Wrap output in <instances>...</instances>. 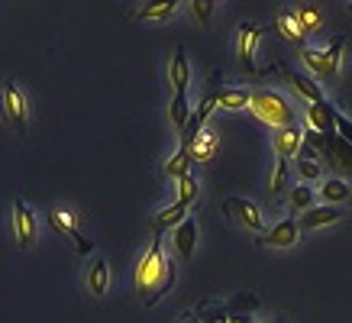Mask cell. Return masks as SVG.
I'll return each mask as SVG.
<instances>
[{
    "mask_svg": "<svg viewBox=\"0 0 352 323\" xmlns=\"http://www.w3.org/2000/svg\"><path fill=\"white\" fill-rule=\"evenodd\" d=\"M133 288H136L139 301L146 307H155V304L175 288V262L165 256V246H162V233L155 230L149 249L139 256L136 275H133Z\"/></svg>",
    "mask_w": 352,
    "mask_h": 323,
    "instance_id": "1",
    "label": "cell"
},
{
    "mask_svg": "<svg viewBox=\"0 0 352 323\" xmlns=\"http://www.w3.org/2000/svg\"><path fill=\"white\" fill-rule=\"evenodd\" d=\"M342 49H346V36H333L327 49H304V65L317 81H336L342 65Z\"/></svg>",
    "mask_w": 352,
    "mask_h": 323,
    "instance_id": "2",
    "label": "cell"
},
{
    "mask_svg": "<svg viewBox=\"0 0 352 323\" xmlns=\"http://www.w3.org/2000/svg\"><path fill=\"white\" fill-rule=\"evenodd\" d=\"M249 110H252V117L268 123L272 129H281V126H291V123H294L291 104L281 94H275V91H258V94H252Z\"/></svg>",
    "mask_w": 352,
    "mask_h": 323,
    "instance_id": "3",
    "label": "cell"
},
{
    "mask_svg": "<svg viewBox=\"0 0 352 323\" xmlns=\"http://www.w3.org/2000/svg\"><path fill=\"white\" fill-rule=\"evenodd\" d=\"M217 85H220V75L210 78V91L204 94V100L197 104V110L191 113V120H188V123H184V129L178 133V136H182V149H191L194 142H197V136L204 133V126H207L210 113H214L217 104H220V91H217Z\"/></svg>",
    "mask_w": 352,
    "mask_h": 323,
    "instance_id": "4",
    "label": "cell"
},
{
    "mask_svg": "<svg viewBox=\"0 0 352 323\" xmlns=\"http://www.w3.org/2000/svg\"><path fill=\"white\" fill-rule=\"evenodd\" d=\"M49 223L55 226V233L58 236H65L72 246H75L78 256H91V239H85V233H81V226H78V214L72 210V207H52L49 210Z\"/></svg>",
    "mask_w": 352,
    "mask_h": 323,
    "instance_id": "5",
    "label": "cell"
},
{
    "mask_svg": "<svg viewBox=\"0 0 352 323\" xmlns=\"http://www.w3.org/2000/svg\"><path fill=\"white\" fill-rule=\"evenodd\" d=\"M0 104H3L7 123H10L20 136H26V129H30V107H26V94H23V87L16 85V81H7V85H3Z\"/></svg>",
    "mask_w": 352,
    "mask_h": 323,
    "instance_id": "6",
    "label": "cell"
},
{
    "mask_svg": "<svg viewBox=\"0 0 352 323\" xmlns=\"http://www.w3.org/2000/svg\"><path fill=\"white\" fill-rule=\"evenodd\" d=\"M13 239L20 249H32L39 239V220L23 197H13Z\"/></svg>",
    "mask_w": 352,
    "mask_h": 323,
    "instance_id": "7",
    "label": "cell"
},
{
    "mask_svg": "<svg viewBox=\"0 0 352 323\" xmlns=\"http://www.w3.org/2000/svg\"><path fill=\"white\" fill-rule=\"evenodd\" d=\"M223 210L233 216V220H239L245 230L265 233V216H262V210H258L252 201H245V197H230V201L223 204Z\"/></svg>",
    "mask_w": 352,
    "mask_h": 323,
    "instance_id": "8",
    "label": "cell"
},
{
    "mask_svg": "<svg viewBox=\"0 0 352 323\" xmlns=\"http://www.w3.org/2000/svg\"><path fill=\"white\" fill-rule=\"evenodd\" d=\"M262 39L258 23H239V43H236V58L243 62L245 71H256V49Z\"/></svg>",
    "mask_w": 352,
    "mask_h": 323,
    "instance_id": "9",
    "label": "cell"
},
{
    "mask_svg": "<svg viewBox=\"0 0 352 323\" xmlns=\"http://www.w3.org/2000/svg\"><path fill=\"white\" fill-rule=\"evenodd\" d=\"M300 239V223L294 220V216H288V220H281V223H275L268 233H262V246H272V249H288L294 246Z\"/></svg>",
    "mask_w": 352,
    "mask_h": 323,
    "instance_id": "10",
    "label": "cell"
},
{
    "mask_svg": "<svg viewBox=\"0 0 352 323\" xmlns=\"http://www.w3.org/2000/svg\"><path fill=\"white\" fill-rule=\"evenodd\" d=\"M171 243H175V252L178 258H194V246H197V223H194V216L182 220V223L175 226V233H171Z\"/></svg>",
    "mask_w": 352,
    "mask_h": 323,
    "instance_id": "11",
    "label": "cell"
},
{
    "mask_svg": "<svg viewBox=\"0 0 352 323\" xmlns=\"http://www.w3.org/2000/svg\"><path fill=\"white\" fill-rule=\"evenodd\" d=\"M342 220V210L336 204H323V207H310L300 214V230H320V226H330V223H340Z\"/></svg>",
    "mask_w": 352,
    "mask_h": 323,
    "instance_id": "12",
    "label": "cell"
},
{
    "mask_svg": "<svg viewBox=\"0 0 352 323\" xmlns=\"http://www.w3.org/2000/svg\"><path fill=\"white\" fill-rule=\"evenodd\" d=\"M281 71H285V78H288L291 85H294V91H298V94L304 97L307 104H320V100H327V97H323V85H317V78L300 75V71H294V68H288V65H285Z\"/></svg>",
    "mask_w": 352,
    "mask_h": 323,
    "instance_id": "13",
    "label": "cell"
},
{
    "mask_svg": "<svg viewBox=\"0 0 352 323\" xmlns=\"http://www.w3.org/2000/svg\"><path fill=\"white\" fill-rule=\"evenodd\" d=\"M175 10H178V0H146L133 20L136 23H162V20H171Z\"/></svg>",
    "mask_w": 352,
    "mask_h": 323,
    "instance_id": "14",
    "label": "cell"
},
{
    "mask_svg": "<svg viewBox=\"0 0 352 323\" xmlns=\"http://www.w3.org/2000/svg\"><path fill=\"white\" fill-rule=\"evenodd\" d=\"M300 146H304V129H298L294 123H291V126H281L275 133V152L281 159H294L300 152Z\"/></svg>",
    "mask_w": 352,
    "mask_h": 323,
    "instance_id": "15",
    "label": "cell"
},
{
    "mask_svg": "<svg viewBox=\"0 0 352 323\" xmlns=\"http://www.w3.org/2000/svg\"><path fill=\"white\" fill-rule=\"evenodd\" d=\"M168 81L175 85V94H178V91H188V85H191V65H188V55H184L182 45H178L175 55H171Z\"/></svg>",
    "mask_w": 352,
    "mask_h": 323,
    "instance_id": "16",
    "label": "cell"
},
{
    "mask_svg": "<svg viewBox=\"0 0 352 323\" xmlns=\"http://www.w3.org/2000/svg\"><path fill=\"white\" fill-rule=\"evenodd\" d=\"M333 104L330 100H320V104H310L307 107V123L317 133H323V136H336V129H333Z\"/></svg>",
    "mask_w": 352,
    "mask_h": 323,
    "instance_id": "17",
    "label": "cell"
},
{
    "mask_svg": "<svg viewBox=\"0 0 352 323\" xmlns=\"http://www.w3.org/2000/svg\"><path fill=\"white\" fill-rule=\"evenodd\" d=\"M110 288V265L104 258H94L91 265H87V291L94 294V298H104Z\"/></svg>",
    "mask_w": 352,
    "mask_h": 323,
    "instance_id": "18",
    "label": "cell"
},
{
    "mask_svg": "<svg viewBox=\"0 0 352 323\" xmlns=\"http://www.w3.org/2000/svg\"><path fill=\"white\" fill-rule=\"evenodd\" d=\"M249 100H252V94H249L245 87H226V91H220V104H217V110H226V113L249 110Z\"/></svg>",
    "mask_w": 352,
    "mask_h": 323,
    "instance_id": "19",
    "label": "cell"
},
{
    "mask_svg": "<svg viewBox=\"0 0 352 323\" xmlns=\"http://www.w3.org/2000/svg\"><path fill=\"white\" fill-rule=\"evenodd\" d=\"M188 210H191L188 204H171V207H165V210H159V214H155V230H159V233L175 230L182 220H188Z\"/></svg>",
    "mask_w": 352,
    "mask_h": 323,
    "instance_id": "20",
    "label": "cell"
},
{
    "mask_svg": "<svg viewBox=\"0 0 352 323\" xmlns=\"http://www.w3.org/2000/svg\"><path fill=\"white\" fill-rule=\"evenodd\" d=\"M314 201H317V191H314L307 181H300L298 188H291V194H288V207L294 210V214L310 210V207H314Z\"/></svg>",
    "mask_w": 352,
    "mask_h": 323,
    "instance_id": "21",
    "label": "cell"
},
{
    "mask_svg": "<svg viewBox=\"0 0 352 323\" xmlns=\"http://www.w3.org/2000/svg\"><path fill=\"white\" fill-rule=\"evenodd\" d=\"M191 100H188V91H178L175 94V100H171V107H168V117H171V123H175V129L182 133L184 129V123L191 120Z\"/></svg>",
    "mask_w": 352,
    "mask_h": 323,
    "instance_id": "22",
    "label": "cell"
},
{
    "mask_svg": "<svg viewBox=\"0 0 352 323\" xmlns=\"http://www.w3.org/2000/svg\"><path fill=\"white\" fill-rule=\"evenodd\" d=\"M275 30L281 32V39H288V43H300V39H304L298 16H294V13H288V10L275 13Z\"/></svg>",
    "mask_w": 352,
    "mask_h": 323,
    "instance_id": "23",
    "label": "cell"
},
{
    "mask_svg": "<svg viewBox=\"0 0 352 323\" xmlns=\"http://www.w3.org/2000/svg\"><path fill=\"white\" fill-rule=\"evenodd\" d=\"M320 197L327 201V204H342V201H349L352 197V188L342 178H327L320 188Z\"/></svg>",
    "mask_w": 352,
    "mask_h": 323,
    "instance_id": "24",
    "label": "cell"
},
{
    "mask_svg": "<svg viewBox=\"0 0 352 323\" xmlns=\"http://www.w3.org/2000/svg\"><path fill=\"white\" fill-rule=\"evenodd\" d=\"M191 162H194V159H191V152H188V149H178L168 162H165V168H162V175H165V178H175V181H178L182 175L191 172Z\"/></svg>",
    "mask_w": 352,
    "mask_h": 323,
    "instance_id": "25",
    "label": "cell"
},
{
    "mask_svg": "<svg viewBox=\"0 0 352 323\" xmlns=\"http://www.w3.org/2000/svg\"><path fill=\"white\" fill-rule=\"evenodd\" d=\"M268 188H272V194H285L291 188V159H281V155H278L275 168H272V181H268Z\"/></svg>",
    "mask_w": 352,
    "mask_h": 323,
    "instance_id": "26",
    "label": "cell"
},
{
    "mask_svg": "<svg viewBox=\"0 0 352 323\" xmlns=\"http://www.w3.org/2000/svg\"><path fill=\"white\" fill-rule=\"evenodd\" d=\"M294 16H298V23H300V32L307 36V32H314V30H320L323 26V13L314 7V3H300L298 10H294Z\"/></svg>",
    "mask_w": 352,
    "mask_h": 323,
    "instance_id": "27",
    "label": "cell"
},
{
    "mask_svg": "<svg viewBox=\"0 0 352 323\" xmlns=\"http://www.w3.org/2000/svg\"><path fill=\"white\" fill-rule=\"evenodd\" d=\"M188 152H191V159H194V162H207V159H210V155L217 152V136L204 129L201 136H197V142H194V146H191Z\"/></svg>",
    "mask_w": 352,
    "mask_h": 323,
    "instance_id": "28",
    "label": "cell"
},
{
    "mask_svg": "<svg viewBox=\"0 0 352 323\" xmlns=\"http://www.w3.org/2000/svg\"><path fill=\"white\" fill-rule=\"evenodd\" d=\"M197 191H201V188H197V178H194L191 172L178 178V204H188V207H191L194 201H197Z\"/></svg>",
    "mask_w": 352,
    "mask_h": 323,
    "instance_id": "29",
    "label": "cell"
},
{
    "mask_svg": "<svg viewBox=\"0 0 352 323\" xmlns=\"http://www.w3.org/2000/svg\"><path fill=\"white\" fill-rule=\"evenodd\" d=\"M330 162L336 165H352V146L342 136H330Z\"/></svg>",
    "mask_w": 352,
    "mask_h": 323,
    "instance_id": "30",
    "label": "cell"
},
{
    "mask_svg": "<svg viewBox=\"0 0 352 323\" xmlns=\"http://www.w3.org/2000/svg\"><path fill=\"white\" fill-rule=\"evenodd\" d=\"M217 10V0H191V13L197 23H210Z\"/></svg>",
    "mask_w": 352,
    "mask_h": 323,
    "instance_id": "31",
    "label": "cell"
},
{
    "mask_svg": "<svg viewBox=\"0 0 352 323\" xmlns=\"http://www.w3.org/2000/svg\"><path fill=\"white\" fill-rule=\"evenodd\" d=\"M298 172H300V181H317L323 175V165L320 162H307V159H298Z\"/></svg>",
    "mask_w": 352,
    "mask_h": 323,
    "instance_id": "32",
    "label": "cell"
},
{
    "mask_svg": "<svg viewBox=\"0 0 352 323\" xmlns=\"http://www.w3.org/2000/svg\"><path fill=\"white\" fill-rule=\"evenodd\" d=\"M333 129H336V136H342V140L352 146V120L342 117L340 110H333Z\"/></svg>",
    "mask_w": 352,
    "mask_h": 323,
    "instance_id": "33",
    "label": "cell"
},
{
    "mask_svg": "<svg viewBox=\"0 0 352 323\" xmlns=\"http://www.w3.org/2000/svg\"><path fill=\"white\" fill-rule=\"evenodd\" d=\"M201 323H230V311H223V307H201V317H197Z\"/></svg>",
    "mask_w": 352,
    "mask_h": 323,
    "instance_id": "34",
    "label": "cell"
},
{
    "mask_svg": "<svg viewBox=\"0 0 352 323\" xmlns=\"http://www.w3.org/2000/svg\"><path fill=\"white\" fill-rule=\"evenodd\" d=\"M298 159H307V162H323V152H320V149H314L310 142H304V146H300V152H298Z\"/></svg>",
    "mask_w": 352,
    "mask_h": 323,
    "instance_id": "35",
    "label": "cell"
},
{
    "mask_svg": "<svg viewBox=\"0 0 352 323\" xmlns=\"http://www.w3.org/2000/svg\"><path fill=\"white\" fill-rule=\"evenodd\" d=\"M230 323H252V317H245V313H230Z\"/></svg>",
    "mask_w": 352,
    "mask_h": 323,
    "instance_id": "36",
    "label": "cell"
},
{
    "mask_svg": "<svg viewBox=\"0 0 352 323\" xmlns=\"http://www.w3.org/2000/svg\"><path fill=\"white\" fill-rule=\"evenodd\" d=\"M272 323H285V320H272Z\"/></svg>",
    "mask_w": 352,
    "mask_h": 323,
    "instance_id": "37",
    "label": "cell"
},
{
    "mask_svg": "<svg viewBox=\"0 0 352 323\" xmlns=\"http://www.w3.org/2000/svg\"><path fill=\"white\" fill-rule=\"evenodd\" d=\"M191 323H201V320H191Z\"/></svg>",
    "mask_w": 352,
    "mask_h": 323,
    "instance_id": "38",
    "label": "cell"
}]
</instances>
